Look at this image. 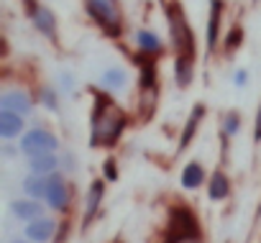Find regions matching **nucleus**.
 <instances>
[{"instance_id": "nucleus-26", "label": "nucleus", "mask_w": 261, "mask_h": 243, "mask_svg": "<svg viewBox=\"0 0 261 243\" xmlns=\"http://www.w3.org/2000/svg\"><path fill=\"white\" fill-rule=\"evenodd\" d=\"M118 177H120L118 161H115L113 156H108V159L102 161V179H105V182H118Z\"/></svg>"}, {"instance_id": "nucleus-4", "label": "nucleus", "mask_w": 261, "mask_h": 243, "mask_svg": "<svg viewBox=\"0 0 261 243\" xmlns=\"http://www.w3.org/2000/svg\"><path fill=\"white\" fill-rule=\"evenodd\" d=\"M59 146H62L59 136H57L51 128H46V126H34V128H29V131L21 136V141H18V149H21V154H23L26 159H31V156H44V154H59Z\"/></svg>"}, {"instance_id": "nucleus-6", "label": "nucleus", "mask_w": 261, "mask_h": 243, "mask_svg": "<svg viewBox=\"0 0 261 243\" xmlns=\"http://www.w3.org/2000/svg\"><path fill=\"white\" fill-rule=\"evenodd\" d=\"M105 192H108V182L102 177H97V179H92L87 184V192L82 197V230H87L97 220V215L102 212Z\"/></svg>"}, {"instance_id": "nucleus-14", "label": "nucleus", "mask_w": 261, "mask_h": 243, "mask_svg": "<svg viewBox=\"0 0 261 243\" xmlns=\"http://www.w3.org/2000/svg\"><path fill=\"white\" fill-rule=\"evenodd\" d=\"M59 225H62V223H59L57 218L44 215V218L29 223L23 233H26V238L34 240V243H51V240L57 238V233H59Z\"/></svg>"}, {"instance_id": "nucleus-18", "label": "nucleus", "mask_w": 261, "mask_h": 243, "mask_svg": "<svg viewBox=\"0 0 261 243\" xmlns=\"http://www.w3.org/2000/svg\"><path fill=\"white\" fill-rule=\"evenodd\" d=\"M26 164H29V174H39V177H54L57 172H62V159H59V154L31 156V159H26Z\"/></svg>"}, {"instance_id": "nucleus-28", "label": "nucleus", "mask_w": 261, "mask_h": 243, "mask_svg": "<svg viewBox=\"0 0 261 243\" xmlns=\"http://www.w3.org/2000/svg\"><path fill=\"white\" fill-rule=\"evenodd\" d=\"M59 85H62V92H74V87H77V85H74V74L64 69V72L59 74Z\"/></svg>"}, {"instance_id": "nucleus-20", "label": "nucleus", "mask_w": 261, "mask_h": 243, "mask_svg": "<svg viewBox=\"0 0 261 243\" xmlns=\"http://www.w3.org/2000/svg\"><path fill=\"white\" fill-rule=\"evenodd\" d=\"M100 87H102L105 92H110V95L125 90V87H128V72H125L123 67H110V69H105V72L100 74Z\"/></svg>"}, {"instance_id": "nucleus-17", "label": "nucleus", "mask_w": 261, "mask_h": 243, "mask_svg": "<svg viewBox=\"0 0 261 243\" xmlns=\"http://www.w3.org/2000/svg\"><path fill=\"white\" fill-rule=\"evenodd\" d=\"M136 46H139V54L144 59H154L164 51V41L156 31H149V29H139L136 31Z\"/></svg>"}, {"instance_id": "nucleus-19", "label": "nucleus", "mask_w": 261, "mask_h": 243, "mask_svg": "<svg viewBox=\"0 0 261 243\" xmlns=\"http://www.w3.org/2000/svg\"><path fill=\"white\" fill-rule=\"evenodd\" d=\"M49 187H51V177H39V174H26L23 182H21L23 195H26V197H34V200H39V202L46 200Z\"/></svg>"}, {"instance_id": "nucleus-21", "label": "nucleus", "mask_w": 261, "mask_h": 243, "mask_svg": "<svg viewBox=\"0 0 261 243\" xmlns=\"http://www.w3.org/2000/svg\"><path fill=\"white\" fill-rule=\"evenodd\" d=\"M195 79V59L192 57H174V82L179 90H187Z\"/></svg>"}, {"instance_id": "nucleus-3", "label": "nucleus", "mask_w": 261, "mask_h": 243, "mask_svg": "<svg viewBox=\"0 0 261 243\" xmlns=\"http://www.w3.org/2000/svg\"><path fill=\"white\" fill-rule=\"evenodd\" d=\"M167 26H169V39H172V49L177 57H192L195 59V36L192 29L182 13L179 6H167Z\"/></svg>"}, {"instance_id": "nucleus-2", "label": "nucleus", "mask_w": 261, "mask_h": 243, "mask_svg": "<svg viewBox=\"0 0 261 243\" xmlns=\"http://www.w3.org/2000/svg\"><path fill=\"white\" fill-rule=\"evenodd\" d=\"M85 11L105 36L118 39L123 34V16L118 8V0H85Z\"/></svg>"}, {"instance_id": "nucleus-31", "label": "nucleus", "mask_w": 261, "mask_h": 243, "mask_svg": "<svg viewBox=\"0 0 261 243\" xmlns=\"http://www.w3.org/2000/svg\"><path fill=\"white\" fill-rule=\"evenodd\" d=\"M11 243H34V240H29V238H16V240H11Z\"/></svg>"}, {"instance_id": "nucleus-25", "label": "nucleus", "mask_w": 261, "mask_h": 243, "mask_svg": "<svg viewBox=\"0 0 261 243\" xmlns=\"http://www.w3.org/2000/svg\"><path fill=\"white\" fill-rule=\"evenodd\" d=\"M162 243H205V238H202V233H182V235L164 233Z\"/></svg>"}, {"instance_id": "nucleus-24", "label": "nucleus", "mask_w": 261, "mask_h": 243, "mask_svg": "<svg viewBox=\"0 0 261 243\" xmlns=\"http://www.w3.org/2000/svg\"><path fill=\"white\" fill-rule=\"evenodd\" d=\"M241 44H243V29L241 26H233L230 31H225V41H223V51H236V49H241Z\"/></svg>"}, {"instance_id": "nucleus-7", "label": "nucleus", "mask_w": 261, "mask_h": 243, "mask_svg": "<svg viewBox=\"0 0 261 243\" xmlns=\"http://www.w3.org/2000/svg\"><path fill=\"white\" fill-rule=\"evenodd\" d=\"M164 233H172V235L202 233V228H200V220H197V215H195L192 207H187V205H174V207H169V212H167Z\"/></svg>"}, {"instance_id": "nucleus-9", "label": "nucleus", "mask_w": 261, "mask_h": 243, "mask_svg": "<svg viewBox=\"0 0 261 243\" xmlns=\"http://www.w3.org/2000/svg\"><path fill=\"white\" fill-rule=\"evenodd\" d=\"M36 107V100L29 90H21V87H8L0 92V110H8V113H16V115H23L29 118Z\"/></svg>"}, {"instance_id": "nucleus-5", "label": "nucleus", "mask_w": 261, "mask_h": 243, "mask_svg": "<svg viewBox=\"0 0 261 243\" xmlns=\"http://www.w3.org/2000/svg\"><path fill=\"white\" fill-rule=\"evenodd\" d=\"M72 202H74V192H72V184L67 179L64 172H57L51 177V187H49V195L44 200V205L57 212V215H67L72 210Z\"/></svg>"}, {"instance_id": "nucleus-1", "label": "nucleus", "mask_w": 261, "mask_h": 243, "mask_svg": "<svg viewBox=\"0 0 261 243\" xmlns=\"http://www.w3.org/2000/svg\"><path fill=\"white\" fill-rule=\"evenodd\" d=\"M130 126L128 113L115 102L110 92H95L92 95V110H90V149H115L123 139V133Z\"/></svg>"}, {"instance_id": "nucleus-8", "label": "nucleus", "mask_w": 261, "mask_h": 243, "mask_svg": "<svg viewBox=\"0 0 261 243\" xmlns=\"http://www.w3.org/2000/svg\"><path fill=\"white\" fill-rule=\"evenodd\" d=\"M26 16L31 21V26L49 41H57V16L39 0H26Z\"/></svg>"}, {"instance_id": "nucleus-32", "label": "nucleus", "mask_w": 261, "mask_h": 243, "mask_svg": "<svg viewBox=\"0 0 261 243\" xmlns=\"http://www.w3.org/2000/svg\"><path fill=\"white\" fill-rule=\"evenodd\" d=\"M113 243H120V240H113Z\"/></svg>"}, {"instance_id": "nucleus-27", "label": "nucleus", "mask_w": 261, "mask_h": 243, "mask_svg": "<svg viewBox=\"0 0 261 243\" xmlns=\"http://www.w3.org/2000/svg\"><path fill=\"white\" fill-rule=\"evenodd\" d=\"M59 159H62V172L64 174H74L77 172V161H74V154L72 151H62Z\"/></svg>"}, {"instance_id": "nucleus-29", "label": "nucleus", "mask_w": 261, "mask_h": 243, "mask_svg": "<svg viewBox=\"0 0 261 243\" xmlns=\"http://www.w3.org/2000/svg\"><path fill=\"white\" fill-rule=\"evenodd\" d=\"M248 79H251V72H248V69H236V74H233V85H236L238 90L246 87Z\"/></svg>"}, {"instance_id": "nucleus-30", "label": "nucleus", "mask_w": 261, "mask_h": 243, "mask_svg": "<svg viewBox=\"0 0 261 243\" xmlns=\"http://www.w3.org/2000/svg\"><path fill=\"white\" fill-rule=\"evenodd\" d=\"M253 144H261V102H258L256 118H253Z\"/></svg>"}, {"instance_id": "nucleus-10", "label": "nucleus", "mask_w": 261, "mask_h": 243, "mask_svg": "<svg viewBox=\"0 0 261 243\" xmlns=\"http://www.w3.org/2000/svg\"><path fill=\"white\" fill-rule=\"evenodd\" d=\"M205 115H207V107H205L202 102L192 105V110H190V115H187V120H185V128H182V133H179V141H177V156L185 154V151L195 144V139H197L200 128H202Z\"/></svg>"}, {"instance_id": "nucleus-12", "label": "nucleus", "mask_w": 261, "mask_h": 243, "mask_svg": "<svg viewBox=\"0 0 261 243\" xmlns=\"http://www.w3.org/2000/svg\"><path fill=\"white\" fill-rule=\"evenodd\" d=\"M207 179H210V172L205 169V164L200 159H190L179 172V187L187 190V192H195V190L205 187Z\"/></svg>"}, {"instance_id": "nucleus-15", "label": "nucleus", "mask_w": 261, "mask_h": 243, "mask_svg": "<svg viewBox=\"0 0 261 243\" xmlns=\"http://www.w3.org/2000/svg\"><path fill=\"white\" fill-rule=\"evenodd\" d=\"M223 16H225V3H223V0H210L207 31H205L207 51H215V49H218V41H220V26H223Z\"/></svg>"}, {"instance_id": "nucleus-11", "label": "nucleus", "mask_w": 261, "mask_h": 243, "mask_svg": "<svg viewBox=\"0 0 261 243\" xmlns=\"http://www.w3.org/2000/svg\"><path fill=\"white\" fill-rule=\"evenodd\" d=\"M233 192V182H230V174L223 169V167H215L210 172V179L205 184V195L210 202H225Z\"/></svg>"}, {"instance_id": "nucleus-16", "label": "nucleus", "mask_w": 261, "mask_h": 243, "mask_svg": "<svg viewBox=\"0 0 261 243\" xmlns=\"http://www.w3.org/2000/svg\"><path fill=\"white\" fill-rule=\"evenodd\" d=\"M23 133H26V118L8 113V110H0V139L13 141V139H21Z\"/></svg>"}, {"instance_id": "nucleus-13", "label": "nucleus", "mask_w": 261, "mask_h": 243, "mask_svg": "<svg viewBox=\"0 0 261 243\" xmlns=\"http://www.w3.org/2000/svg\"><path fill=\"white\" fill-rule=\"evenodd\" d=\"M46 205L44 202H39V200H34V197H16V200H11V215L16 218V220H21V223H34V220H39V218H44L46 215Z\"/></svg>"}, {"instance_id": "nucleus-22", "label": "nucleus", "mask_w": 261, "mask_h": 243, "mask_svg": "<svg viewBox=\"0 0 261 243\" xmlns=\"http://www.w3.org/2000/svg\"><path fill=\"white\" fill-rule=\"evenodd\" d=\"M241 128H243V118H241L238 110H225V113L220 115V136H223V139L238 136Z\"/></svg>"}, {"instance_id": "nucleus-23", "label": "nucleus", "mask_w": 261, "mask_h": 243, "mask_svg": "<svg viewBox=\"0 0 261 243\" xmlns=\"http://www.w3.org/2000/svg\"><path fill=\"white\" fill-rule=\"evenodd\" d=\"M36 102H41V107H46L49 113H57L59 110V92H57V87L41 85L39 95H36Z\"/></svg>"}]
</instances>
